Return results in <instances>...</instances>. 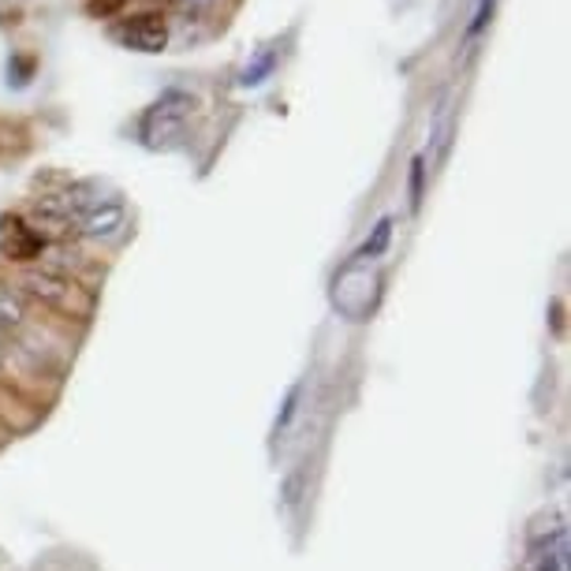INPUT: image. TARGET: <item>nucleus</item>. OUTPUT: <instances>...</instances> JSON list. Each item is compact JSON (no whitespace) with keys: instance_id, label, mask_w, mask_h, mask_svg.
<instances>
[{"instance_id":"1","label":"nucleus","mask_w":571,"mask_h":571,"mask_svg":"<svg viewBox=\"0 0 571 571\" xmlns=\"http://www.w3.org/2000/svg\"><path fill=\"white\" fill-rule=\"evenodd\" d=\"M23 288L31 299H38V303H46L60 314H72V318L90 311V295H86L75 280L57 274V269H26Z\"/></svg>"},{"instance_id":"2","label":"nucleus","mask_w":571,"mask_h":571,"mask_svg":"<svg viewBox=\"0 0 571 571\" xmlns=\"http://www.w3.org/2000/svg\"><path fill=\"white\" fill-rule=\"evenodd\" d=\"M187 117H191V98L180 90L165 94L154 109H146L143 124H138V135L149 149H161V146H172L175 138H183V127H187Z\"/></svg>"},{"instance_id":"3","label":"nucleus","mask_w":571,"mask_h":571,"mask_svg":"<svg viewBox=\"0 0 571 571\" xmlns=\"http://www.w3.org/2000/svg\"><path fill=\"white\" fill-rule=\"evenodd\" d=\"M109 38L120 41L124 49H135V52H161L165 46H169V26H165L161 15L143 12V15H131V20L112 23Z\"/></svg>"},{"instance_id":"4","label":"nucleus","mask_w":571,"mask_h":571,"mask_svg":"<svg viewBox=\"0 0 571 571\" xmlns=\"http://www.w3.org/2000/svg\"><path fill=\"white\" fill-rule=\"evenodd\" d=\"M46 251V235L34 224H26L23 217H4L0 221V254L8 262H34Z\"/></svg>"},{"instance_id":"5","label":"nucleus","mask_w":571,"mask_h":571,"mask_svg":"<svg viewBox=\"0 0 571 571\" xmlns=\"http://www.w3.org/2000/svg\"><path fill=\"white\" fill-rule=\"evenodd\" d=\"M531 571H568V531L560 520L552 531L531 534Z\"/></svg>"},{"instance_id":"6","label":"nucleus","mask_w":571,"mask_h":571,"mask_svg":"<svg viewBox=\"0 0 571 571\" xmlns=\"http://www.w3.org/2000/svg\"><path fill=\"white\" fill-rule=\"evenodd\" d=\"M127 224V209L124 202H98L94 209H86L75 221V232L86 235V240H112L120 228Z\"/></svg>"},{"instance_id":"7","label":"nucleus","mask_w":571,"mask_h":571,"mask_svg":"<svg viewBox=\"0 0 571 571\" xmlns=\"http://www.w3.org/2000/svg\"><path fill=\"white\" fill-rule=\"evenodd\" d=\"M26 321V299L0 280V329H20Z\"/></svg>"},{"instance_id":"8","label":"nucleus","mask_w":571,"mask_h":571,"mask_svg":"<svg viewBox=\"0 0 571 571\" xmlns=\"http://www.w3.org/2000/svg\"><path fill=\"white\" fill-rule=\"evenodd\" d=\"M303 381H295L292 389H288V397L280 400V411H277V423H274V437H284L288 429H292L295 415H299V403H303Z\"/></svg>"},{"instance_id":"9","label":"nucleus","mask_w":571,"mask_h":571,"mask_svg":"<svg viewBox=\"0 0 571 571\" xmlns=\"http://www.w3.org/2000/svg\"><path fill=\"white\" fill-rule=\"evenodd\" d=\"M274 68H277V52L274 49L258 52V57H254L251 64L240 72V86H262L269 75H274Z\"/></svg>"},{"instance_id":"10","label":"nucleus","mask_w":571,"mask_h":571,"mask_svg":"<svg viewBox=\"0 0 571 571\" xmlns=\"http://www.w3.org/2000/svg\"><path fill=\"white\" fill-rule=\"evenodd\" d=\"M389 240H392V217H381V221H377V228H374V235L363 243V251H359L355 258L359 262L377 258V254H385V247H389Z\"/></svg>"},{"instance_id":"11","label":"nucleus","mask_w":571,"mask_h":571,"mask_svg":"<svg viewBox=\"0 0 571 571\" xmlns=\"http://www.w3.org/2000/svg\"><path fill=\"white\" fill-rule=\"evenodd\" d=\"M423 183H426V157H415L411 161V209H418V202H423Z\"/></svg>"},{"instance_id":"12","label":"nucleus","mask_w":571,"mask_h":571,"mask_svg":"<svg viewBox=\"0 0 571 571\" xmlns=\"http://www.w3.org/2000/svg\"><path fill=\"white\" fill-rule=\"evenodd\" d=\"M489 15H494V0H482V4H478V12H474V23L467 26V34H471V38H478V34L486 31Z\"/></svg>"},{"instance_id":"13","label":"nucleus","mask_w":571,"mask_h":571,"mask_svg":"<svg viewBox=\"0 0 571 571\" xmlns=\"http://www.w3.org/2000/svg\"><path fill=\"white\" fill-rule=\"evenodd\" d=\"M31 72H34V60H23V57H15V64L8 68V75L15 78V86H26V78H31ZM8 78V83H12Z\"/></svg>"},{"instance_id":"14","label":"nucleus","mask_w":571,"mask_h":571,"mask_svg":"<svg viewBox=\"0 0 571 571\" xmlns=\"http://www.w3.org/2000/svg\"><path fill=\"white\" fill-rule=\"evenodd\" d=\"M169 4H175V8H187V12H198V8L214 4V0H169Z\"/></svg>"},{"instance_id":"15","label":"nucleus","mask_w":571,"mask_h":571,"mask_svg":"<svg viewBox=\"0 0 571 571\" xmlns=\"http://www.w3.org/2000/svg\"><path fill=\"white\" fill-rule=\"evenodd\" d=\"M0 348H4V329H0Z\"/></svg>"}]
</instances>
